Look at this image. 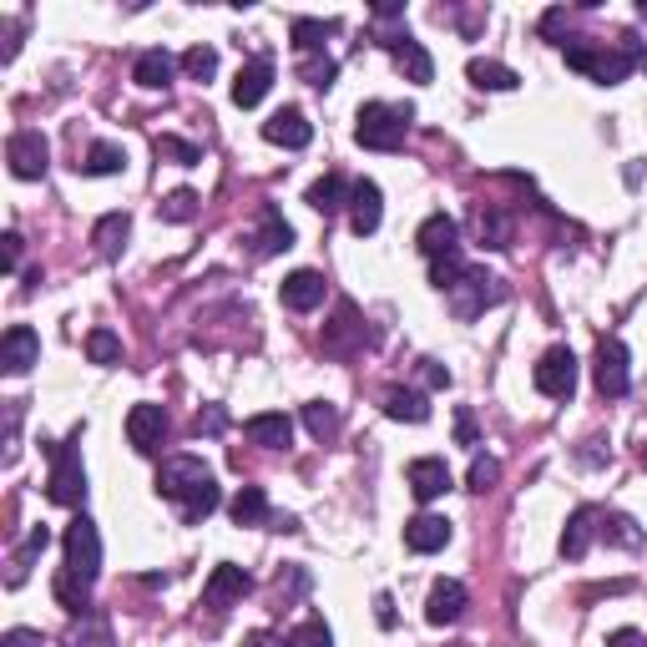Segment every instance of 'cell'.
Wrapping results in <instances>:
<instances>
[{"label":"cell","mask_w":647,"mask_h":647,"mask_svg":"<svg viewBox=\"0 0 647 647\" xmlns=\"http://www.w3.org/2000/svg\"><path fill=\"white\" fill-rule=\"evenodd\" d=\"M567 66L582 76H592L597 87H618L633 76V66L643 61V46H607V41H561Z\"/></svg>","instance_id":"cell-1"},{"label":"cell","mask_w":647,"mask_h":647,"mask_svg":"<svg viewBox=\"0 0 647 647\" xmlns=\"http://www.w3.org/2000/svg\"><path fill=\"white\" fill-rule=\"evenodd\" d=\"M410 122H415V106H399V102H365L359 117H354V142L369 152H399L405 137H410Z\"/></svg>","instance_id":"cell-2"},{"label":"cell","mask_w":647,"mask_h":647,"mask_svg":"<svg viewBox=\"0 0 647 647\" xmlns=\"http://www.w3.org/2000/svg\"><path fill=\"white\" fill-rule=\"evenodd\" d=\"M81 426L72 430V441L66 445H46V456H51V475H46V496L56 500V506H81L87 500V466H81Z\"/></svg>","instance_id":"cell-3"},{"label":"cell","mask_w":647,"mask_h":647,"mask_svg":"<svg viewBox=\"0 0 647 647\" xmlns=\"http://www.w3.org/2000/svg\"><path fill=\"white\" fill-rule=\"evenodd\" d=\"M61 546H66V567H61V572L81 576V582H97V572H102V536H97V521L76 516L72 527H66V536H61Z\"/></svg>","instance_id":"cell-4"},{"label":"cell","mask_w":647,"mask_h":647,"mask_svg":"<svg viewBox=\"0 0 647 647\" xmlns=\"http://www.w3.org/2000/svg\"><path fill=\"white\" fill-rule=\"evenodd\" d=\"M500 299H506V283H500L496 274L466 268V279L451 289V309H456V319H475V314H485L491 304H500Z\"/></svg>","instance_id":"cell-5"},{"label":"cell","mask_w":647,"mask_h":647,"mask_svg":"<svg viewBox=\"0 0 647 647\" xmlns=\"http://www.w3.org/2000/svg\"><path fill=\"white\" fill-rule=\"evenodd\" d=\"M531 380H536V390H542L546 399H572L576 395V354L567 350V344H551V350L536 359Z\"/></svg>","instance_id":"cell-6"},{"label":"cell","mask_w":647,"mask_h":647,"mask_svg":"<svg viewBox=\"0 0 647 647\" xmlns=\"http://www.w3.org/2000/svg\"><path fill=\"white\" fill-rule=\"evenodd\" d=\"M5 162H11V177L36 182V177H46V167H51V142H46L36 127H21V132H11V142H5Z\"/></svg>","instance_id":"cell-7"},{"label":"cell","mask_w":647,"mask_h":647,"mask_svg":"<svg viewBox=\"0 0 647 647\" xmlns=\"http://www.w3.org/2000/svg\"><path fill=\"white\" fill-rule=\"evenodd\" d=\"M592 380H597V390H602L607 399H622V395H627V384H633V369H627V344H622V339L607 334L602 344H597V359H592Z\"/></svg>","instance_id":"cell-8"},{"label":"cell","mask_w":647,"mask_h":647,"mask_svg":"<svg viewBox=\"0 0 647 647\" xmlns=\"http://www.w3.org/2000/svg\"><path fill=\"white\" fill-rule=\"evenodd\" d=\"M207 481H213V471H207L198 456H173V460H162V471H157V496L182 506V500H188L192 491H203Z\"/></svg>","instance_id":"cell-9"},{"label":"cell","mask_w":647,"mask_h":647,"mask_svg":"<svg viewBox=\"0 0 647 647\" xmlns=\"http://www.w3.org/2000/svg\"><path fill=\"white\" fill-rule=\"evenodd\" d=\"M369 344L365 324H359V309H354L350 299H339L334 309V324H324V350L329 354H359Z\"/></svg>","instance_id":"cell-10"},{"label":"cell","mask_w":647,"mask_h":647,"mask_svg":"<svg viewBox=\"0 0 647 647\" xmlns=\"http://www.w3.org/2000/svg\"><path fill=\"white\" fill-rule=\"evenodd\" d=\"M380 46H390V56H395V66H399L405 81H415V87L435 81V61H430V51L415 41L410 30H399V36H390V41H380Z\"/></svg>","instance_id":"cell-11"},{"label":"cell","mask_w":647,"mask_h":647,"mask_svg":"<svg viewBox=\"0 0 647 647\" xmlns=\"http://www.w3.org/2000/svg\"><path fill=\"white\" fill-rule=\"evenodd\" d=\"M253 592V576L243 572V567H233V561H218L213 567V576H207V587H203V602L207 607H233V602H243Z\"/></svg>","instance_id":"cell-12"},{"label":"cell","mask_w":647,"mask_h":647,"mask_svg":"<svg viewBox=\"0 0 647 647\" xmlns=\"http://www.w3.org/2000/svg\"><path fill=\"white\" fill-rule=\"evenodd\" d=\"M36 359H41V334L30 324H11L5 339H0V369L5 375H26Z\"/></svg>","instance_id":"cell-13"},{"label":"cell","mask_w":647,"mask_h":647,"mask_svg":"<svg viewBox=\"0 0 647 647\" xmlns=\"http://www.w3.org/2000/svg\"><path fill=\"white\" fill-rule=\"evenodd\" d=\"M380 218H384V192H380V182L359 177V182H354V192H350V228H354L359 238H369V233H380Z\"/></svg>","instance_id":"cell-14"},{"label":"cell","mask_w":647,"mask_h":647,"mask_svg":"<svg viewBox=\"0 0 647 647\" xmlns=\"http://www.w3.org/2000/svg\"><path fill=\"white\" fill-rule=\"evenodd\" d=\"M162 435H167V410L162 405H132L127 410V441H132V451L152 456L162 445Z\"/></svg>","instance_id":"cell-15"},{"label":"cell","mask_w":647,"mask_h":647,"mask_svg":"<svg viewBox=\"0 0 647 647\" xmlns=\"http://www.w3.org/2000/svg\"><path fill=\"white\" fill-rule=\"evenodd\" d=\"M309 137H314V127L299 106H283V112H274V117L264 122V142H274V148L299 152V148H309Z\"/></svg>","instance_id":"cell-16"},{"label":"cell","mask_w":647,"mask_h":647,"mask_svg":"<svg viewBox=\"0 0 647 647\" xmlns=\"http://www.w3.org/2000/svg\"><path fill=\"white\" fill-rule=\"evenodd\" d=\"M460 618H466V587L451 582V576H441L426 597V622L430 627H451V622H460Z\"/></svg>","instance_id":"cell-17"},{"label":"cell","mask_w":647,"mask_h":647,"mask_svg":"<svg viewBox=\"0 0 647 647\" xmlns=\"http://www.w3.org/2000/svg\"><path fill=\"white\" fill-rule=\"evenodd\" d=\"M460 223L451 218V213H430L420 228H415V249L426 253V258H441V253H456L460 243Z\"/></svg>","instance_id":"cell-18"},{"label":"cell","mask_w":647,"mask_h":647,"mask_svg":"<svg viewBox=\"0 0 647 647\" xmlns=\"http://www.w3.org/2000/svg\"><path fill=\"white\" fill-rule=\"evenodd\" d=\"M324 274H314V268H299V274H289L283 279V289H279V299H283V309H294V314H309V309H319L324 304Z\"/></svg>","instance_id":"cell-19"},{"label":"cell","mask_w":647,"mask_h":647,"mask_svg":"<svg viewBox=\"0 0 647 647\" xmlns=\"http://www.w3.org/2000/svg\"><path fill=\"white\" fill-rule=\"evenodd\" d=\"M405 546L410 551H420V557H430V551H441V546H451V521L435 511H420L415 521H405Z\"/></svg>","instance_id":"cell-20"},{"label":"cell","mask_w":647,"mask_h":647,"mask_svg":"<svg viewBox=\"0 0 647 647\" xmlns=\"http://www.w3.org/2000/svg\"><path fill=\"white\" fill-rule=\"evenodd\" d=\"M268 87H274V61L258 56V61H249V66H238V76H233V102H238V106H258V102L268 97Z\"/></svg>","instance_id":"cell-21"},{"label":"cell","mask_w":647,"mask_h":647,"mask_svg":"<svg viewBox=\"0 0 647 647\" xmlns=\"http://www.w3.org/2000/svg\"><path fill=\"white\" fill-rule=\"evenodd\" d=\"M253 445H264V451H283V445L294 441V420L283 410H264V415H249V426H243Z\"/></svg>","instance_id":"cell-22"},{"label":"cell","mask_w":647,"mask_h":647,"mask_svg":"<svg viewBox=\"0 0 647 647\" xmlns=\"http://www.w3.org/2000/svg\"><path fill=\"white\" fill-rule=\"evenodd\" d=\"M410 491L415 500H435L451 491V466H445L441 456H420L410 460Z\"/></svg>","instance_id":"cell-23"},{"label":"cell","mask_w":647,"mask_h":647,"mask_svg":"<svg viewBox=\"0 0 647 647\" xmlns=\"http://www.w3.org/2000/svg\"><path fill=\"white\" fill-rule=\"evenodd\" d=\"M471 228H475V238H481L485 249H511V213L506 207H496V203H481L471 213Z\"/></svg>","instance_id":"cell-24"},{"label":"cell","mask_w":647,"mask_h":647,"mask_svg":"<svg viewBox=\"0 0 647 647\" xmlns=\"http://www.w3.org/2000/svg\"><path fill=\"white\" fill-rule=\"evenodd\" d=\"M592 536H597V511H592V506H576V511L567 516V531H561V557L582 561L587 557V546H592Z\"/></svg>","instance_id":"cell-25"},{"label":"cell","mask_w":647,"mask_h":647,"mask_svg":"<svg viewBox=\"0 0 647 647\" xmlns=\"http://www.w3.org/2000/svg\"><path fill=\"white\" fill-rule=\"evenodd\" d=\"M253 243H258V253H264V258L294 249V228L283 223L279 207H264V213H258V233H253Z\"/></svg>","instance_id":"cell-26"},{"label":"cell","mask_w":647,"mask_h":647,"mask_svg":"<svg viewBox=\"0 0 647 647\" xmlns=\"http://www.w3.org/2000/svg\"><path fill=\"white\" fill-rule=\"evenodd\" d=\"M384 415H390V420H405V426H426L430 405H426V395H420V390L390 384V390H384Z\"/></svg>","instance_id":"cell-27"},{"label":"cell","mask_w":647,"mask_h":647,"mask_svg":"<svg viewBox=\"0 0 647 647\" xmlns=\"http://www.w3.org/2000/svg\"><path fill=\"white\" fill-rule=\"evenodd\" d=\"M173 72H177V61L162 51V46H152V51H142L132 66V81L137 87H148V91H162V87H173Z\"/></svg>","instance_id":"cell-28"},{"label":"cell","mask_w":647,"mask_h":647,"mask_svg":"<svg viewBox=\"0 0 647 647\" xmlns=\"http://www.w3.org/2000/svg\"><path fill=\"white\" fill-rule=\"evenodd\" d=\"M350 192H354V182H350V177L324 173L319 182H314V188H309V198H304V203H309L314 213H324V218H329V213H339V207H350Z\"/></svg>","instance_id":"cell-29"},{"label":"cell","mask_w":647,"mask_h":647,"mask_svg":"<svg viewBox=\"0 0 647 647\" xmlns=\"http://www.w3.org/2000/svg\"><path fill=\"white\" fill-rule=\"evenodd\" d=\"M127 233H132V218H127V213H106V218H97V228H91V243H97L102 258H117Z\"/></svg>","instance_id":"cell-30"},{"label":"cell","mask_w":647,"mask_h":647,"mask_svg":"<svg viewBox=\"0 0 647 647\" xmlns=\"http://www.w3.org/2000/svg\"><path fill=\"white\" fill-rule=\"evenodd\" d=\"M466 76H471V87H481V91H516V87H521V76H516L511 66L485 61V56H475L471 66H466Z\"/></svg>","instance_id":"cell-31"},{"label":"cell","mask_w":647,"mask_h":647,"mask_svg":"<svg viewBox=\"0 0 647 647\" xmlns=\"http://www.w3.org/2000/svg\"><path fill=\"white\" fill-rule=\"evenodd\" d=\"M81 173H87V177H117V173H127V148H122V142H91L87 162H81Z\"/></svg>","instance_id":"cell-32"},{"label":"cell","mask_w":647,"mask_h":647,"mask_svg":"<svg viewBox=\"0 0 647 647\" xmlns=\"http://www.w3.org/2000/svg\"><path fill=\"white\" fill-rule=\"evenodd\" d=\"M66 647H112V622L102 612H81L66 627Z\"/></svg>","instance_id":"cell-33"},{"label":"cell","mask_w":647,"mask_h":647,"mask_svg":"<svg viewBox=\"0 0 647 647\" xmlns=\"http://www.w3.org/2000/svg\"><path fill=\"white\" fill-rule=\"evenodd\" d=\"M228 511H233L238 527H264V521H274V516H268L264 485H243V491L233 496V506H228Z\"/></svg>","instance_id":"cell-34"},{"label":"cell","mask_w":647,"mask_h":647,"mask_svg":"<svg viewBox=\"0 0 647 647\" xmlns=\"http://www.w3.org/2000/svg\"><path fill=\"white\" fill-rule=\"evenodd\" d=\"M51 592H56V602L72 612V618H81V612H91V582H81V576L72 572H56V582H51Z\"/></svg>","instance_id":"cell-35"},{"label":"cell","mask_w":647,"mask_h":647,"mask_svg":"<svg viewBox=\"0 0 647 647\" xmlns=\"http://www.w3.org/2000/svg\"><path fill=\"white\" fill-rule=\"evenodd\" d=\"M46 546H51V531H46V527H30V536L21 542V551L11 557V587H21V582H26V576H30V561L41 557Z\"/></svg>","instance_id":"cell-36"},{"label":"cell","mask_w":647,"mask_h":647,"mask_svg":"<svg viewBox=\"0 0 647 647\" xmlns=\"http://www.w3.org/2000/svg\"><path fill=\"white\" fill-rule=\"evenodd\" d=\"M218 506H223V491H218V481H207L203 491H192V496L182 500L177 511H182V521H188V527H198V521H207Z\"/></svg>","instance_id":"cell-37"},{"label":"cell","mask_w":647,"mask_h":647,"mask_svg":"<svg viewBox=\"0 0 647 647\" xmlns=\"http://www.w3.org/2000/svg\"><path fill=\"white\" fill-rule=\"evenodd\" d=\"M304 426H309L314 441H334L339 435V410L329 405V399H309V405H304Z\"/></svg>","instance_id":"cell-38"},{"label":"cell","mask_w":647,"mask_h":647,"mask_svg":"<svg viewBox=\"0 0 647 647\" xmlns=\"http://www.w3.org/2000/svg\"><path fill=\"white\" fill-rule=\"evenodd\" d=\"M157 218L162 223H192V218H198V192H192V188H173L157 203Z\"/></svg>","instance_id":"cell-39"},{"label":"cell","mask_w":647,"mask_h":647,"mask_svg":"<svg viewBox=\"0 0 647 647\" xmlns=\"http://www.w3.org/2000/svg\"><path fill=\"white\" fill-rule=\"evenodd\" d=\"M466 268H471V264L460 258V249L456 253H441V258H430V283H435L441 294H451V289L466 279Z\"/></svg>","instance_id":"cell-40"},{"label":"cell","mask_w":647,"mask_h":647,"mask_svg":"<svg viewBox=\"0 0 647 647\" xmlns=\"http://www.w3.org/2000/svg\"><path fill=\"white\" fill-rule=\"evenodd\" d=\"M324 36H334V21H309V15H299L294 21V46L304 51V56H319Z\"/></svg>","instance_id":"cell-41"},{"label":"cell","mask_w":647,"mask_h":647,"mask_svg":"<svg viewBox=\"0 0 647 647\" xmlns=\"http://www.w3.org/2000/svg\"><path fill=\"white\" fill-rule=\"evenodd\" d=\"M283 647H334V633H329V622L324 618H304L294 633H289Z\"/></svg>","instance_id":"cell-42"},{"label":"cell","mask_w":647,"mask_h":647,"mask_svg":"<svg viewBox=\"0 0 647 647\" xmlns=\"http://www.w3.org/2000/svg\"><path fill=\"white\" fill-rule=\"evenodd\" d=\"M87 359L91 365H117L122 359V339L112 329H91L87 334Z\"/></svg>","instance_id":"cell-43"},{"label":"cell","mask_w":647,"mask_h":647,"mask_svg":"<svg viewBox=\"0 0 647 647\" xmlns=\"http://www.w3.org/2000/svg\"><path fill=\"white\" fill-rule=\"evenodd\" d=\"M157 157L177 162V167H198V162H203V148H198V142H182V137H157Z\"/></svg>","instance_id":"cell-44"},{"label":"cell","mask_w":647,"mask_h":647,"mask_svg":"<svg viewBox=\"0 0 647 647\" xmlns=\"http://www.w3.org/2000/svg\"><path fill=\"white\" fill-rule=\"evenodd\" d=\"M602 536H607L612 546H627V551H633V546H643V531H637L633 516H607V521H602Z\"/></svg>","instance_id":"cell-45"},{"label":"cell","mask_w":647,"mask_h":647,"mask_svg":"<svg viewBox=\"0 0 647 647\" xmlns=\"http://www.w3.org/2000/svg\"><path fill=\"white\" fill-rule=\"evenodd\" d=\"M182 72H188L192 81H207V76L218 72V51H213V46H192V51H182Z\"/></svg>","instance_id":"cell-46"},{"label":"cell","mask_w":647,"mask_h":647,"mask_svg":"<svg viewBox=\"0 0 647 647\" xmlns=\"http://www.w3.org/2000/svg\"><path fill=\"white\" fill-rule=\"evenodd\" d=\"M334 72H339V66H334L329 56H304V66H299V76H304L314 91H329V87H334Z\"/></svg>","instance_id":"cell-47"},{"label":"cell","mask_w":647,"mask_h":647,"mask_svg":"<svg viewBox=\"0 0 647 647\" xmlns=\"http://www.w3.org/2000/svg\"><path fill=\"white\" fill-rule=\"evenodd\" d=\"M466 481H471V491H491V485L500 481V460H496V456H475V460H471V475H466Z\"/></svg>","instance_id":"cell-48"},{"label":"cell","mask_w":647,"mask_h":647,"mask_svg":"<svg viewBox=\"0 0 647 647\" xmlns=\"http://www.w3.org/2000/svg\"><path fill=\"white\" fill-rule=\"evenodd\" d=\"M420 380H426V390H451V369L441 359H420Z\"/></svg>","instance_id":"cell-49"},{"label":"cell","mask_w":647,"mask_h":647,"mask_svg":"<svg viewBox=\"0 0 647 647\" xmlns=\"http://www.w3.org/2000/svg\"><path fill=\"white\" fill-rule=\"evenodd\" d=\"M223 426H228V415H223V405H207V410L198 415V435H218Z\"/></svg>","instance_id":"cell-50"},{"label":"cell","mask_w":647,"mask_h":647,"mask_svg":"<svg viewBox=\"0 0 647 647\" xmlns=\"http://www.w3.org/2000/svg\"><path fill=\"white\" fill-rule=\"evenodd\" d=\"M0 647H41V633H30V627H11V633L0 637Z\"/></svg>","instance_id":"cell-51"},{"label":"cell","mask_w":647,"mask_h":647,"mask_svg":"<svg viewBox=\"0 0 647 647\" xmlns=\"http://www.w3.org/2000/svg\"><path fill=\"white\" fill-rule=\"evenodd\" d=\"M456 441L460 445H475V415L471 410H456Z\"/></svg>","instance_id":"cell-52"},{"label":"cell","mask_w":647,"mask_h":647,"mask_svg":"<svg viewBox=\"0 0 647 647\" xmlns=\"http://www.w3.org/2000/svg\"><path fill=\"white\" fill-rule=\"evenodd\" d=\"M0 243H5V274H15L21 268V233H5Z\"/></svg>","instance_id":"cell-53"},{"label":"cell","mask_w":647,"mask_h":647,"mask_svg":"<svg viewBox=\"0 0 647 647\" xmlns=\"http://www.w3.org/2000/svg\"><path fill=\"white\" fill-rule=\"evenodd\" d=\"M607 647H647V643H643V633H637V627H618V633L607 637Z\"/></svg>","instance_id":"cell-54"},{"label":"cell","mask_w":647,"mask_h":647,"mask_svg":"<svg viewBox=\"0 0 647 647\" xmlns=\"http://www.w3.org/2000/svg\"><path fill=\"white\" fill-rule=\"evenodd\" d=\"M375 618H380V627H395V602H390V597H375Z\"/></svg>","instance_id":"cell-55"},{"label":"cell","mask_w":647,"mask_h":647,"mask_svg":"<svg viewBox=\"0 0 647 647\" xmlns=\"http://www.w3.org/2000/svg\"><path fill=\"white\" fill-rule=\"evenodd\" d=\"M243 647H279V643H274L268 633H249V637H243Z\"/></svg>","instance_id":"cell-56"},{"label":"cell","mask_w":647,"mask_h":647,"mask_svg":"<svg viewBox=\"0 0 647 647\" xmlns=\"http://www.w3.org/2000/svg\"><path fill=\"white\" fill-rule=\"evenodd\" d=\"M274 531H299V516H274Z\"/></svg>","instance_id":"cell-57"},{"label":"cell","mask_w":647,"mask_h":647,"mask_svg":"<svg viewBox=\"0 0 647 647\" xmlns=\"http://www.w3.org/2000/svg\"><path fill=\"white\" fill-rule=\"evenodd\" d=\"M643 466H647V445H643Z\"/></svg>","instance_id":"cell-58"}]
</instances>
